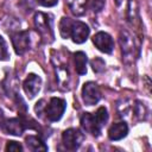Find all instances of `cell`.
Here are the masks:
<instances>
[{
	"label": "cell",
	"mask_w": 152,
	"mask_h": 152,
	"mask_svg": "<svg viewBox=\"0 0 152 152\" xmlns=\"http://www.w3.org/2000/svg\"><path fill=\"white\" fill-rule=\"evenodd\" d=\"M119 43L121 48L122 62L126 65H132L137 57V52H135L137 48H135L133 36L127 30H121L119 34Z\"/></svg>",
	"instance_id": "6da1fadb"
},
{
	"label": "cell",
	"mask_w": 152,
	"mask_h": 152,
	"mask_svg": "<svg viewBox=\"0 0 152 152\" xmlns=\"http://www.w3.org/2000/svg\"><path fill=\"white\" fill-rule=\"evenodd\" d=\"M33 21H34L36 30L40 34L42 39L46 43L53 42V30H52L50 15L43 12H37L33 17Z\"/></svg>",
	"instance_id": "7a4b0ae2"
},
{
	"label": "cell",
	"mask_w": 152,
	"mask_h": 152,
	"mask_svg": "<svg viewBox=\"0 0 152 152\" xmlns=\"http://www.w3.org/2000/svg\"><path fill=\"white\" fill-rule=\"evenodd\" d=\"M65 108H66V103L63 99L52 97V99H50L49 103H46L44 114L49 121L55 122V121H58L63 116Z\"/></svg>",
	"instance_id": "3957f363"
},
{
	"label": "cell",
	"mask_w": 152,
	"mask_h": 152,
	"mask_svg": "<svg viewBox=\"0 0 152 152\" xmlns=\"http://www.w3.org/2000/svg\"><path fill=\"white\" fill-rule=\"evenodd\" d=\"M84 140L83 133L78 128H68L62 134V142L66 150H77Z\"/></svg>",
	"instance_id": "277c9868"
},
{
	"label": "cell",
	"mask_w": 152,
	"mask_h": 152,
	"mask_svg": "<svg viewBox=\"0 0 152 152\" xmlns=\"http://www.w3.org/2000/svg\"><path fill=\"white\" fill-rule=\"evenodd\" d=\"M82 99L87 106H94L101 100V90L95 82H87L82 87Z\"/></svg>",
	"instance_id": "5b68a950"
},
{
	"label": "cell",
	"mask_w": 152,
	"mask_h": 152,
	"mask_svg": "<svg viewBox=\"0 0 152 152\" xmlns=\"http://www.w3.org/2000/svg\"><path fill=\"white\" fill-rule=\"evenodd\" d=\"M12 44L17 55H24L30 49V33L28 31H17L12 33Z\"/></svg>",
	"instance_id": "8992f818"
},
{
	"label": "cell",
	"mask_w": 152,
	"mask_h": 152,
	"mask_svg": "<svg viewBox=\"0 0 152 152\" xmlns=\"http://www.w3.org/2000/svg\"><path fill=\"white\" fill-rule=\"evenodd\" d=\"M23 88L28 99H33L42 88V78L36 74H28L23 83Z\"/></svg>",
	"instance_id": "52a82bcc"
},
{
	"label": "cell",
	"mask_w": 152,
	"mask_h": 152,
	"mask_svg": "<svg viewBox=\"0 0 152 152\" xmlns=\"http://www.w3.org/2000/svg\"><path fill=\"white\" fill-rule=\"evenodd\" d=\"M93 43L97 48V50H100L101 52L112 53L114 50V42L112 37L106 32H97L93 37Z\"/></svg>",
	"instance_id": "ba28073f"
},
{
	"label": "cell",
	"mask_w": 152,
	"mask_h": 152,
	"mask_svg": "<svg viewBox=\"0 0 152 152\" xmlns=\"http://www.w3.org/2000/svg\"><path fill=\"white\" fill-rule=\"evenodd\" d=\"M89 26L80 20L74 21L72 24V28H71V34L70 37L72 38V42L76 44H82L87 40L88 36H89Z\"/></svg>",
	"instance_id": "9c48e42d"
},
{
	"label": "cell",
	"mask_w": 152,
	"mask_h": 152,
	"mask_svg": "<svg viewBox=\"0 0 152 152\" xmlns=\"http://www.w3.org/2000/svg\"><path fill=\"white\" fill-rule=\"evenodd\" d=\"M81 126L86 132H88V133H90L91 135H95V137H97L100 134L101 128H102L100 126V124L97 122L95 115H93L90 113H84L81 116Z\"/></svg>",
	"instance_id": "30bf717a"
},
{
	"label": "cell",
	"mask_w": 152,
	"mask_h": 152,
	"mask_svg": "<svg viewBox=\"0 0 152 152\" xmlns=\"http://www.w3.org/2000/svg\"><path fill=\"white\" fill-rule=\"evenodd\" d=\"M55 71H56V78L62 89H69L70 86V74L68 70V66L63 63L55 64Z\"/></svg>",
	"instance_id": "8fae6325"
},
{
	"label": "cell",
	"mask_w": 152,
	"mask_h": 152,
	"mask_svg": "<svg viewBox=\"0 0 152 152\" xmlns=\"http://www.w3.org/2000/svg\"><path fill=\"white\" fill-rule=\"evenodd\" d=\"M2 129L7 133V134H11V135H21L25 127H24V124L17 119V118H12V119H7L5 120L4 122V126H2Z\"/></svg>",
	"instance_id": "7c38bea8"
},
{
	"label": "cell",
	"mask_w": 152,
	"mask_h": 152,
	"mask_svg": "<svg viewBox=\"0 0 152 152\" xmlns=\"http://www.w3.org/2000/svg\"><path fill=\"white\" fill-rule=\"evenodd\" d=\"M128 133V126L126 122H116L113 124L108 129V137L110 140H121Z\"/></svg>",
	"instance_id": "4fadbf2b"
},
{
	"label": "cell",
	"mask_w": 152,
	"mask_h": 152,
	"mask_svg": "<svg viewBox=\"0 0 152 152\" xmlns=\"http://www.w3.org/2000/svg\"><path fill=\"white\" fill-rule=\"evenodd\" d=\"M4 88L6 90V93L8 94V96H13V97H18L19 96V82L18 78L15 77V75L13 74H8L4 81Z\"/></svg>",
	"instance_id": "5bb4252c"
},
{
	"label": "cell",
	"mask_w": 152,
	"mask_h": 152,
	"mask_svg": "<svg viewBox=\"0 0 152 152\" xmlns=\"http://www.w3.org/2000/svg\"><path fill=\"white\" fill-rule=\"evenodd\" d=\"M74 62H75V69L78 75H86L87 74V55L83 51H77L74 53Z\"/></svg>",
	"instance_id": "9a60e30c"
},
{
	"label": "cell",
	"mask_w": 152,
	"mask_h": 152,
	"mask_svg": "<svg viewBox=\"0 0 152 152\" xmlns=\"http://www.w3.org/2000/svg\"><path fill=\"white\" fill-rule=\"evenodd\" d=\"M25 142H26L27 148L31 150V151H34V152L46 151L48 150V146L43 142V140L40 138L36 137V135H28V137H26Z\"/></svg>",
	"instance_id": "2e32d148"
},
{
	"label": "cell",
	"mask_w": 152,
	"mask_h": 152,
	"mask_svg": "<svg viewBox=\"0 0 152 152\" xmlns=\"http://www.w3.org/2000/svg\"><path fill=\"white\" fill-rule=\"evenodd\" d=\"M127 20L131 25L135 26L139 24V11H138V4L137 0H129L127 5Z\"/></svg>",
	"instance_id": "e0dca14e"
},
{
	"label": "cell",
	"mask_w": 152,
	"mask_h": 152,
	"mask_svg": "<svg viewBox=\"0 0 152 152\" xmlns=\"http://www.w3.org/2000/svg\"><path fill=\"white\" fill-rule=\"evenodd\" d=\"M88 0H69V8L71 13L76 17H81L86 12V6H87Z\"/></svg>",
	"instance_id": "ac0fdd59"
},
{
	"label": "cell",
	"mask_w": 152,
	"mask_h": 152,
	"mask_svg": "<svg viewBox=\"0 0 152 152\" xmlns=\"http://www.w3.org/2000/svg\"><path fill=\"white\" fill-rule=\"evenodd\" d=\"M72 24H74V20H71L70 18L63 17L61 19V21H59V33H61L62 38H64V39L70 38Z\"/></svg>",
	"instance_id": "d6986e66"
},
{
	"label": "cell",
	"mask_w": 152,
	"mask_h": 152,
	"mask_svg": "<svg viewBox=\"0 0 152 152\" xmlns=\"http://www.w3.org/2000/svg\"><path fill=\"white\" fill-rule=\"evenodd\" d=\"M133 114L138 121H144L147 119L148 109L141 101H135V104H133Z\"/></svg>",
	"instance_id": "ffe728a7"
},
{
	"label": "cell",
	"mask_w": 152,
	"mask_h": 152,
	"mask_svg": "<svg viewBox=\"0 0 152 152\" xmlns=\"http://www.w3.org/2000/svg\"><path fill=\"white\" fill-rule=\"evenodd\" d=\"M131 110V104H129V101L124 99V100H120L118 102V113H119V116L124 118L126 116Z\"/></svg>",
	"instance_id": "44dd1931"
},
{
	"label": "cell",
	"mask_w": 152,
	"mask_h": 152,
	"mask_svg": "<svg viewBox=\"0 0 152 152\" xmlns=\"http://www.w3.org/2000/svg\"><path fill=\"white\" fill-rule=\"evenodd\" d=\"M95 118H96L97 122L100 124V126L103 127L106 125V122L108 121V112H107V109L104 107H100L95 113Z\"/></svg>",
	"instance_id": "7402d4cb"
},
{
	"label": "cell",
	"mask_w": 152,
	"mask_h": 152,
	"mask_svg": "<svg viewBox=\"0 0 152 152\" xmlns=\"http://www.w3.org/2000/svg\"><path fill=\"white\" fill-rule=\"evenodd\" d=\"M90 65H91V68H93V70H94L95 72H101V71L104 70L106 63H104V61H103L102 58L96 57V58H94V59L90 62Z\"/></svg>",
	"instance_id": "603a6c76"
},
{
	"label": "cell",
	"mask_w": 152,
	"mask_h": 152,
	"mask_svg": "<svg viewBox=\"0 0 152 152\" xmlns=\"http://www.w3.org/2000/svg\"><path fill=\"white\" fill-rule=\"evenodd\" d=\"M10 58L8 48L6 40L0 36V61H7Z\"/></svg>",
	"instance_id": "cb8c5ba5"
},
{
	"label": "cell",
	"mask_w": 152,
	"mask_h": 152,
	"mask_svg": "<svg viewBox=\"0 0 152 152\" xmlns=\"http://www.w3.org/2000/svg\"><path fill=\"white\" fill-rule=\"evenodd\" d=\"M5 150L10 151V152H20V151H23V146L17 141H8Z\"/></svg>",
	"instance_id": "d4e9b609"
},
{
	"label": "cell",
	"mask_w": 152,
	"mask_h": 152,
	"mask_svg": "<svg viewBox=\"0 0 152 152\" xmlns=\"http://www.w3.org/2000/svg\"><path fill=\"white\" fill-rule=\"evenodd\" d=\"M104 6V0H91L90 7L94 12H100Z\"/></svg>",
	"instance_id": "484cf974"
},
{
	"label": "cell",
	"mask_w": 152,
	"mask_h": 152,
	"mask_svg": "<svg viewBox=\"0 0 152 152\" xmlns=\"http://www.w3.org/2000/svg\"><path fill=\"white\" fill-rule=\"evenodd\" d=\"M44 103H45V100H44V99L39 100V101L36 103V106H34V110H36L37 115H42V114L44 113V110H45V106H46V104H44Z\"/></svg>",
	"instance_id": "4316f807"
},
{
	"label": "cell",
	"mask_w": 152,
	"mask_h": 152,
	"mask_svg": "<svg viewBox=\"0 0 152 152\" xmlns=\"http://www.w3.org/2000/svg\"><path fill=\"white\" fill-rule=\"evenodd\" d=\"M58 0H36L37 4L42 5V6H45V7H51V6H55L57 4Z\"/></svg>",
	"instance_id": "83f0119b"
},
{
	"label": "cell",
	"mask_w": 152,
	"mask_h": 152,
	"mask_svg": "<svg viewBox=\"0 0 152 152\" xmlns=\"http://www.w3.org/2000/svg\"><path fill=\"white\" fill-rule=\"evenodd\" d=\"M5 115H4V112L0 109V128H2V126H4V122H5Z\"/></svg>",
	"instance_id": "f1b7e54d"
},
{
	"label": "cell",
	"mask_w": 152,
	"mask_h": 152,
	"mask_svg": "<svg viewBox=\"0 0 152 152\" xmlns=\"http://www.w3.org/2000/svg\"><path fill=\"white\" fill-rule=\"evenodd\" d=\"M26 2H27V5L28 6H31V7H33L34 5H37V2H36V0H25Z\"/></svg>",
	"instance_id": "f546056e"
},
{
	"label": "cell",
	"mask_w": 152,
	"mask_h": 152,
	"mask_svg": "<svg viewBox=\"0 0 152 152\" xmlns=\"http://www.w3.org/2000/svg\"><path fill=\"white\" fill-rule=\"evenodd\" d=\"M115 1H116V4H118V5H120V4H121V0H115Z\"/></svg>",
	"instance_id": "4dcf8cb0"
}]
</instances>
